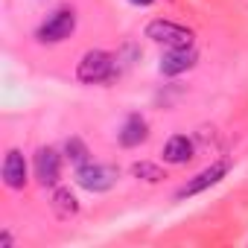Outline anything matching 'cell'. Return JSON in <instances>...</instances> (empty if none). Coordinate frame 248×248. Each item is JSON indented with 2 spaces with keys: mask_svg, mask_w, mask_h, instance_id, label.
Here are the masks:
<instances>
[{
  "mask_svg": "<svg viewBox=\"0 0 248 248\" xmlns=\"http://www.w3.org/2000/svg\"><path fill=\"white\" fill-rule=\"evenodd\" d=\"M117 178H120V172L111 164H91L88 161V164H82L76 170V181L88 193H105V190H111L117 184Z\"/></svg>",
  "mask_w": 248,
  "mask_h": 248,
  "instance_id": "2",
  "label": "cell"
},
{
  "mask_svg": "<svg viewBox=\"0 0 248 248\" xmlns=\"http://www.w3.org/2000/svg\"><path fill=\"white\" fill-rule=\"evenodd\" d=\"M225 172H228V161H216V164H210L207 170H202L193 181H187V184L178 190V199H187V196H196V193L213 187L219 178H225Z\"/></svg>",
  "mask_w": 248,
  "mask_h": 248,
  "instance_id": "6",
  "label": "cell"
},
{
  "mask_svg": "<svg viewBox=\"0 0 248 248\" xmlns=\"http://www.w3.org/2000/svg\"><path fill=\"white\" fill-rule=\"evenodd\" d=\"M146 38H152L155 44H164V47L175 50V47H193V38L196 35L187 27H181V24H172V21L158 18V21H152L146 27Z\"/></svg>",
  "mask_w": 248,
  "mask_h": 248,
  "instance_id": "3",
  "label": "cell"
},
{
  "mask_svg": "<svg viewBox=\"0 0 248 248\" xmlns=\"http://www.w3.org/2000/svg\"><path fill=\"white\" fill-rule=\"evenodd\" d=\"M196 62H199V53L193 47H175L161 59V73L164 76H178V73H187Z\"/></svg>",
  "mask_w": 248,
  "mask_h": 248,
  "instance_id": "7",
  "label": "cell"
},
{
  "mask_svg": "<svg viewBox=\"0 0 248 248\" xmlns=\"http://www.w3.org/2000/svg\"><path fill=\"white\" fill-rule=\"evenodd\" d=\"M3 184L9 190H24L27 187V161L18 149H9L3 158Z\"/></svg>",
  "mask_w": 248,
  "mask_h": 248,
  "instance_id": "8",
  "label": "cell"
},
{
  "mask_svg": "<svg viewBox=\"0 0 248 248\" xmlns=\"http://www.w3.org/2000/svg\"><path fill=\"white\" fill-rule=\"evenodd\" d=\"M0 245H3V248H9V245H12V233H9V231L0 233Z\"/></svg>",
  "mask_w": 248,
  "mask_h": 248,
  "instance_id": "14",
  "label": "cell"
},
{
  "mask_svg": "<svg viewBox=\"0 0 248 248\" xmlns=\"http://www.w3.org/2000/svg\"><path fill=\"white\" fill-rule=\"evenodd\" d=\"M146 120L140 117V114H132L126 123H123V129L117 132V140H120V146H126V149H132V146H140L143 140H146Z\"/></svg>",
  "mask_w": 248,
  "mask_h": 248,
  "instance_id": "10",
  "label": "cell"
},
{
  "mask_svg": "<svg viewBox=\"0 0 248 248\" xmlns=\"http://www.w3.org/2000/svg\"><path fill=\"white\" fill-rule=\"evenodd\" d=\"M73 30H76V15H73V9H59V12H53V15L38 27V41H44V44H59V41L70 38Z\"/></svg>",
  "mask_w": 248,
  "mask_h": 248,
  "instance_id": "4",
  "label": "cell"
},
{
  "mask_svg": "<svg viewBox=\"0 0 248 248\" xmlns=\"http://www.w3.org/2000/svg\"><path fill=\"white\" fill-rule=\"evenodd\" d=\"M76 76H79V82H85V85H99V82L111 79V76H114V56L105 53V50H88V53L79 59Z\"/></svg>",
  "mask_w": 248,
  "mask_h": 248,
  "instance_id": "1",
  "label": "cell"
},
{
  "mask_svg": "<svg viewBox=\"0 0 248 248\" xmlns=\"http://www.w3.org/2000/svg\"><path fill=\"white\" fill-rule=\"evenodd\" d=\"M132 175H135V178H140V181L155 184V181H161V178H164V170H161V167H155V164H149V161H138V164H132Z\"/></svg>",
  "mask_w": 248,
  "mask_h": 248,
  "instance_id": "12",
  "label": "cell"
},
{
  "mask_svg": "<svg viewBox=\"0 0 248 248\" xmlns=\"http://www.w3.org/2000/svg\"><path fill=\"white\" fill-rule=\"evenodd\" d=\"M193 152H196V146H193V140L187 135H172L167 140V146H164V161L172 164V167H181V164H187L193 158Z\"/></svg>",
  "mask_w": 248,
  "mask_h": 248,
  "instance_id": "9",
  "label": "cell"
},
{
  "mask_svg": "<svg viewBox=\"0 0 248 248\" xmlns=\"http://www.w3.org/2000/svg\"><path fill=\"white\" fill-rule=\"evenodd\" d=\"M35 175L44 187H56L62 178V155L53 146H44L35 152Z\"/></svg>",
  "mask_w": 248,
  "mask_h": 248,
  "instance_id": "5",
  "label": "cell"
},
{
  "mask_svg": "<svg viewBox=\"0 0 248 248\" xmlns=\"http://www.w3.org/2000/svg\"><path fill=\"white\" fill-rule=\"evenodd\" d=\"M50 207H53V213H56L59 219H73V216L79 213V202H76V196H73L67 187H56Z\"/></svg>",
  "mask_w": 248,
  "mask_h": 248,
  "instance_id": "11",
  "label": "cell"
},
{
  "mask_svg": "<svg viewBox=\"0 0 248 248\" xmlns=\"http://www.w3.org/2000/svg\"><path fill=\"white\" fill-rule=\"evenodd\" d=\"M64 155L76 164V167H82V164H88V158H91V152H88V146L79 140V138H70L67 143H64Z\"/></svg>",
  "mask_w": 248,
  "mask_h": 248,
  "instance_id": "13",
  "label": "cell"
},
{
  "mask_svg": "<svg viewBox=\"0 0 248 248\" xmlns=\"http://www.w3.org/2000/svg\"><path fill=\"white\" fill-rule=\"evenodd\" d=\"M132 3H135V6H152L155 0H132Z\"/></svg>",
  "mask_w": 248,
  "mask_h": 248,
  "instance_id": "15",
  "label": "cell"
}]
</instances>
